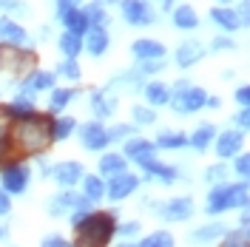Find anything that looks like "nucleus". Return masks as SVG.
<instances>
[{"instance_id":"nucleus-52","label":"nucleus","mask_w":250,"mask_h":247,"mask_svg":"<svg viewBox=\"0 0 250 247\" xmlns=\"http://www.w3.org/2000/svg\"><path fill=\"white\" fill-rule=\"evenodd\" d=\"M3 239H6V227H3V225H0V242H3Z\"/></svg>"},{"instance_id":"nucleus-16","label":"nucleus","mask_w":250,"mask_h":247,"mask_svg":"<svg viewBox=\"0 0 250 247\" xmlns=\"http://www.w3.org/2000/svg\"><path fill=\"white\" fill-rule=\"evenodd\" d=\"M242 139H245V134L242 131H225V134H219L216 139V154L219 159H233L236 154H239V148H242Z\"/></svg>"},{"instance_id":"nucleus-27","label":"nucleus","mask_w":250,"mask_h":247,"mask_svg":"<svg viewBox=\"0 0 250 247\" xmlns=\"http://www.w3.org/2000/svg\"><path fill=\"white\" fill-rule=\"evenodd\" d=\"M225 225H219V222H213V225H205V227H199V230L190 233V242H196V245H208V242H213V239H222L225 236Z\"/></svg>"},{"instance_id":"nucleus-33","label":"nucleus","mask_w":250,"mask_h":247,"mask_svg":"<svg viewBox=\"0 0 250 247\" xmlns=\"http://www.w3.org/2000/svg\"><path fill=\"white\" fill-rule=\"evenodd\" d=\"M60 51L68 57V60H77V54L83 51V37L71 34V31H65V34L60 37Z\"/></svg>"},{"instance_id":"nucleus-30","label":"nucleus","mask_w":250,"mask_h":247,"mask_svg":"<svg viewBox=\"0 0 250 247\" xmlns=\"http://www.w3.org/2000/svg\"><path fill=\"white\" fill-rule=\"evenodd\" d=\"M34 114H37V111H34V103H29V100H15V103L6 108V117H9V120H20V123H23V120H31Z\"/></svg>"},{"instance_id":"nucleus-53","label":"nucleus","mask_w":250,"mask_h":247,"mask_svg":"<svg viewBox=\"0 0 250 247\" xmlns=\"http://www.w3.org/2000/svg\"><path fill=\"white\" fill-rule=\"evenodd\" d=\"M120 247H137V245H131V242H123V245H120Z\"/></svg>"},{"instance_id":"nucleus-11","label":"nucleus","mask_w":250,"mask_h":247,"mask_svg":"<svg viewBox=\"0 0 250 247\" xmlns=\"http://www.w3.org/2000/svg\"><path fill=\"white\" fill-rule=\"evenodd\" d=\"M51 176H54V182L62 187H74L77 182H83V176H85V168L74 162V159H68V162H57V165H51L48 170Z\"/></svg>"},{"instance_id":"nucleus-51","label":"nucleus","mask_w":250,"mask_h":247,"mask_svg":"<svg viewBox=\"0 0 250 247\" xmlns=\"http://www.w3.org/2000/svg\"><path fill=\"white\" fill-rule=\"evenodd\" d=\"M173 3H176V0H162V9H165V12H171Z\"/></svg>"},{"instance_id":"nucleus-1","label":"nucleus","mask_w":250,"mask_h":247,"mask_svg":"<svg viewBox=\"0 0 250 247\" xmlns=\"http://www.w3.org/2000/svg\"><path fill=\"white\" fill-rule=\"evenodd\" d=\"M74 227V247H108L111 236L117 233V222L111 213H80L71 216Z\"/></svg>"},{"instance_id":"nucleus-23","label":"nucleus","mask_w":250,"mask_h":247,"mask_svg":"<svg viewBox=\"0 0 250 247\" xmlns=\"http://www.w3.org/2000/svg\"><path fill=\"white\" fill-rule=\"evenodd\" d=\"M210 20L216 23L219 29L225 31H236L242 23H239V15H236L233 9H228V6H216V9H210Z\"/></svg>"},{"instance_id":"nucleus-2","label":"nucleus","mask_w":250,"mask_h":247,"mask_svg":"<svg viewBox=\"0 0 250 247\" xmlns=\"http://www.w3.org/2000/svg\"><path fill=\"white\" fill-rule=\"evenodd\" d=\"M51 117H43V114H34L31 120H23L12 131V145L15 151H23V154H43L48 145L54 142L51 139Z\"/></svg>"},{"instance_id":"nucleus-37","label":"nucleus","mask_w":250,"mask_h":247,"mask_svg":"<svg viewBox=\"0 0 250 247\" xmlns=\"http://www.w3.org/2000/svg\"><path fill=\"white\" fill-rule=\"evenodd\" d=\"M131 117H134L137 125H154L156 123V111L142 108V105H134V108H131Z\"/></svg>"},{"instance_id":"nucleus-21","label":"nucleus","mask_w":250,"mask_h":247,"mask_svg":"<svg viewBox=\"0 0 250 247\" xmlns=\"http://www.w3.org/2000/svg\"><path fill=\"white\" fill-rule=\"evenodd\" d=\"M91 108H94L97 123H100V120H105V117H111V114H114V108H117V100H114L111 94H105V91H94L91 94Z\"/></svg>"},{"instance_id":"nucleus-40","label":"nucleus","mask_w":250,"mask_h":247,"mask_svg":"<svg viewBox=\"0 0 250 247\" xmlns=\"http://www.w3.org/2000/svg\"><path fill=\"white\" fill-rule=\"evenodd\" d=\"M134 134V125H114L108 131V142H123Z\"/></svg>"},{"instance_id":"nucleus-34","label":"nucleus","mask_w":250,"mask_h":247,"mask_svg":"<svg viewBox=\"0 0 250 247\" xmlns=\"http://www.w3.org/2000/svg\"><path fill=\"white\" fill-rule=\"evenodd\" d=\"M77 97V88H51V100H48V108L51 111H62L71 100Z\"/></svg>"},{"instance_id":"nucleus-31","label":"nucleus","mask_w":250,"mask_h":247,"mask_svg":"<svg viewBox=\"0 0 250 247\" xmlns=\"http://www.w3.org/2000/svg\"><path fill=\"white\" fill-rule=\"evenodd\" d=\"M123 170H125V156L105 154L100 159V173H103V176H117V173H123Z\"/></svg>"},{"instance_id":"nucleus-47","label":"nucleus","mask_w":250,"mask_h":247,"mask_svg":"<svg viewBox=\"0 0 250 247\" xmlns=\"http://www.w3.org/2000/svg\"><path fill=\"white\" fill-rule=\"evenodd\" d=\"M43 247H74V245H68L60 236H46V239H43Z\"/></svg>"},{"instance_id":"nucleus-36","label":"nucleus","mask_w":250,"mask_h":247,"mask_svg":"<svg viewBox=\"0 0 250 247\" xmlns=\"http://www.w3.org/2000/svg\"><path fill=\"white\" fill-rule=\"evenodd\" d=\"M137 247H173V236L168 230H156L151 236H145Z\"/></svg>"},{"instance_id":"nucleus-20","label":"nucleus","mask_w":250,"mask_h":247,"mask_svg":"<svg viewBox=\"0 0 250 247\" xmlns=\"http://www.w3.org/2000/svg\"><path fill=\"white\" fill-rule=\"evenodd\" d=\"M145 176H148V179H154V182H162V185H173V182H176V176H179V173H176V168H171V165H162V162H148V165H145Z\"/></svg>"},{"instance_id":"nucleus-18","label":"nucleus","mask_w":250,"mask_h":247,"mask_svg":"<svg viewBox=\"0 0 250 247\" xmlns=\"http://www.w3.org/2000/svg\"><path fill=\"white\" fill-rule=\"evenodd\" d=\"M83 48L91 54V57H103L108 51V31L105 29H88L83 37Z\"/></svg>"},{"instance_id":"nucleus-39","label":"nucleus","mask_w":250,"mask_h":247,"mask_svg":"<svg viewBox=\"0 0 250 247\" xmlns=\"http://www.w3.org/2000/svg\"><path fill=\"white\" fill-rule=\"evenodd\" d=\"M57 74H62L65 80H80V65H77V60H65V62H60V68H57Z\"/></svg>"},{"instance_id":"nucleus-45","label":"nucleus","mask_w":250,"mask_h":247,"mask_svg":"<svg viewBox=\"0 0 250 247\" xmlns=\"http://www.w3.org/2000/svg\"><path fill=\"white\" fill-rule=\"evenodd\" d=\"M236 103H239L242 108H248L250 105V85H242V88L236 91Z\"/></svg>"},{"instance_id":"nucleus-29","label":"nucleus","mask_w":250,"mask_h":247,"mask_svg":"<svg viewBox=\"0 0 250 247\" xmlns=\"http://www.w3.org/2000/svg\"><path fill=\"white\" fill-rule=\"evenodd\" d=\"M74 131H77V120H74V117H60V120L51 123V139H54V142L68 139Z\"/></svg>"},{"instance_id":"nucleus-25","label":"nucleus","mask_w":250,"mask_h":247,"mask_svg":"<svg viewBox=\"0 0 250 247\" xmlns=\"http://www.w3.org/2000/svg\"><path fill=\"white\" fill-rule=\"evenodd\" d=\"M171 17H173V26L176 29H196L199 26V17H196V9L193 6H176Z\"/></svg>"},{"instance_id":"nucleus-38","label":"nucleus","mask_w":250,"mask_h":247,"mask_svg":"<svg viewBox=\"0 0 250 247\" xmlns=\"http://www.w3.org/2000/svg\"><path fill=\"white\" fill-rule=\"evenodd\" d=\"M222 247H250V242H248V230L225 233V242H222Z\"/></svg>"},{"instance_id":"nucleus-46","label":"nucleus","mask_w":250,"mask_h":247,"mask_svg":"<svg viewBox=\"0 0 250 247\" xmlns=\"http://www.w3.org/2000/svg\"><path fill=\"white\" fill-rule=\"evenodd\" d=\"M236 125L242 128V134L248 131V125H250V108H242L239 114H236Z\"/></svg>"},{"instance_id":"nucleus-9","label":"nucleus","mask_w":250,"mask_h":247,"mask_svg":"<svg viewBox=\"0 0 250 247\" xmlns=\"http://www.w3.org/2000/svg\"><path fill=\"white\" fill-rule=\"evenodd\" d=\"M31 62H34V54H29L26 48H17V46H0V65L3 68H9V71H15V74H20V71H26Z\"/></svg>"},{"instance_id":"nucleus-35","label":"nucleus","mask_w":250,"mask_h":247,"mask_svg":"<svg viewBox=\"0 0 250 247\" xmlns=\"http://www.w3.org/2000/svg\"><path fill=\"white\" fill-rule=\"evenodd\" d=\"M83 15H85L88 29H105V20H108V15H105V9H103L100 3H94V6H88V9H83Z\"/></svg>"},{"instance_id":"nucleus-3","label":"nucleus","mask_w":250,"mask_h":247,"mask_svg":"<svg viewBox=\"0 0 250 247\" xmlns=\"http://www.w3.org/2000/svg\"><path fill=\"white\" fill-rule=\"evenodd\" d=\"M233 207H248V182H228V185L213 187L205 205V213L216 216Z\"/></svg>"},{"instance_id":"nucleus-50","label":"nucleus","mask_w":250,"mask_h":247,"mask_svg":"<svg viewBox=\"0 0 250 247\" xmlns=\"http://www.w3.org/2000/svg\"><path fill=\"white\" fill-rule=\"evenodd\" d=\"M205 105H208V108H219V105H222V100H219V97H208V100H205Z\"/></svg>"},{"instance_id":"nucleus-43","label":"nucleus","mask_w":250,"mask_h":247,"mask_svg":"<svg viewBox=\"0 0 250 247\" xmlns=\"http://www.w3.org/2000/svg\"><path fill=\"white\" fill-rule=\"evenodd\" d=\"M236 43L233 40H228V37H216L213 43H210V51H233Z\"/></svg>"},{"instance_id":"nucleus-54","label":"nucleus","mask_w":250,"mask_h":247,"mask_svg":"<svg viewBox=\"0 0 250 247\" xmlns=\"http://www.w3.org/2000/svg\"><path fill=\"white\" fill-rule=\"evenodd\" d=\"M219 3H230V0H219Z\"/></svg>"},{"instance_id":"nucleus-8","label":"nucleus","mask_w":250,"mask_h":247,"mask_svg":"<svg viewBox=\"0 0 250 247\" xmlns=\"http://www.w3.org/2000/svg\"><path fill=\"white\" fill-rule=\"evenodd\" d=\"M120 9H123V17L128 26H151L154 23V9L145 0H123Z\"/></svg>"},{"instance_id":"nucleus-12","label":"nucleus","mask_w":250,"mask_h":247,"mask_svg":"<svg viewBox=\"0 0 250 247\" xmlns=\"http://www.w3.org/2000/svg\"><path fill=\"white\" fill-rule=\"evenodd\" d=\"M154 210L165 219V222H188V219L193 216V202L188 199V196H179V199L165 202V205H159Z\"/></svg>"},{"instance_id":"nucleus-10","label":"nucleus","mask_w":250,"mask_h":247,"mask_svg":"<svg viewBox=\"0 0 250 247\" xmlns=\"http://www.w3.org/2000/svg\"><path fill=\"white\" fill-rule=\"evenodd\" d=\"M123 156H125V162L131 159V162H137L140 168H145L148 162L156 159V148H154V142L137 137V139H128V142H125V154Z\"/></svg>"},{"instance_id":"nucleus-24","label":"nucleus","mask_w":250,"mask_h":247,"mask_svg":"<svg viewBox=\"0 0 250 247\" xmlns=\"http://www.w3.org/2000/svg\"><path fill=\"white\" fill-rule=\"evenodd\" d=\"M145 100L151 103V105H168L171 103V88L165 85V82H145Z\"/></svg>"},{"instance_id":"nucleus-44","label":"nucleus","mask_w":250,"mask_h":247,"mask_svg":"<svg viewBox=\"0 0 250 247\" xmlns=\"http://www.w3.org/2000/svg\"><path fill=\"white\" fill-rule=\"evenodd\" d=\"M12 213V199H9V193L0 187V216H9Z\"/></svg>"},{"instance_id":"nucleus-48","label":"nucleus","mask_w":250,"mask_h":247,"mask_svg":"<svg viewBox=\"0 0 250 247\" xmlns=\"http://www.w3.org/2000/svg\"><path fill=\"white\" fill-rule=\"evenodd\" d=\"M117 230L123 233V236H134V233L140 230V225L137 222H125V225H117Z\"/></svg>"},{"instance_id":"nucleus-26","label":"nucleus","mask_w":250,"mask_h":247,"mask_svg":"<svg viewBox=\"0 0 250 247\" xmlns=\"http://www.w3.org/2000/svg\"><path fill=\"white\" fill-rule=\"evenodd\" d=\"M185 145H188V134H182V131H162L154 142V148H165V151H176V148H185Z\"/></svg>"},{"instance_id":"nucleus-49","label":"nucleus","mask_w":250,"mask_h":247,"mask_svg":"<svg viewBox=\"0 0 250 247\" xmlns=\"http://www.w3.org/2000/svg\"><path fill=\"white\" fill-rule=\"evenodd\" d=\"M0 9H15V12H23L26 6H23V3H17V0H0Z\"/></svg>"},{"instance_id":"nucleus-42","label":"nucleus","mask_w":250,"mask_h":247,"mask_svg":"<svg viewBox=\"0 0 250 247\" xmlns=\"http://www.w3.org/2000/svg\"><path fill=\"white\" fill-rule=\"evenodd\" d=\"M236 173L242 176V182L248 179V173H250V156H248V154L236 156Z\"/></svg>"},{"instance_id":"nucleus-19","label":"nucleus","mask_w":250,"mask_h":247,"mask_svg":"<svg viewBox=\"0 0 250 247\" xmlns=\"http://www.w3.org/2000/svg\"><path fill=\"white\" fill-rule=\"evenodd\" d=\"M60 20H62V26H65V31H71V34H77V37H83V34L88 31V23H85L83 9H74V6L60 9Z\"/></svg>"},{"instance_id":"nucleus-22","label":"nucleus","mask_w":250,"mask_h":247,"mask_svg":"<svg viewBox=\"0 0 250 247\" xmlns=\"http://www.w3.org/2000/svg\"><path fill=\"white\" fill-rule=\"evenodd\" d=\"M216 134H219L216 125L205 123V125H199V128L188 137V145H190V148H196V151H208V145L213 142V137H216Z\"/></svg>"},{"instance_id":"nucleus-17","label":"nucleus","mask_w":250,"mask_h":247,"mask_svg":"<svg viewBox=\"0 0 250 247\" xmlns=\"http://www.w3.org/2000/svg\"><path fill=\"white\" fill-rule=\"evenodd\" d=\"M134 57L142 62H154V60H162L165 57V46L162 43H156V40H134Z\"/></svg>"},{"instance_id":"nucleus-13","label":"nucleus","mask_w":250,"mask_h":247,"mask_svg":"<svg viewBox=\"0 0 250 247\" xmlns=\"http://www.w3.org/2000/svg\"><path fill=\"white\" fill-rule=\"evenodd\" d=\"M80 142H83L85 151H103L108 145V131L97 123V120L94 123H85V125H80Z\"/></svg>"},{"instance_id":"nucleus-28","label":"nucleus","mask_w":250,"mask_h":247,"mask_svg":"<svg viewBox=\"0 0 250 247\" xmlns=\"http://www.w3.org/2000/svg\"><path fill=\"white\" fill-rule=\"evenodd\" d=\"M15 151L12 145V120L6 117V108H0V159Z\"/></svg>"},{"instance_id":"nucleus-32","label":"nucleus","mask_w":250,"mask_h":247,"mask_svg":"<svg viewBox=\"0 0 250 247\" xmlns=\"http://www.w3.org/2000/svg\"><path fill=\"white\" fill-rule=\"evenodd\" d=\"M83 187H85V199L88 202H100L105 196V179H97V176H83Z\"/></svg>"},{"instance_id":"nucleus-14","label":"nucleus","mask_w":250,"mask_h":247,"mask_svg":"<svg viewBox=\"0 0 250 247\" xmlns=\"http://www.w3.org/2000/svg\"><path fill=\"white\" fill-rule=\"evenodd\" d=\"M0 40L6 43V46H17V48H26V40H29V34L26 29L12 20V17H0Z\"/></svg>"},{"instance_id":"nucleus-4","label":"nucleus","mask_w":250,"mask_h":247,"mask_svg":"<svg viewBox=\"0 0 250 247\" xmlns=\"http://www.w3.org/2000/svg\"><path fill=\"white\" fill-rule=\"evenodd\" d=\"M205 100H208V94L199 85H190V82H176L171 91V103L176 114H196V111L205 108Z\"/></svg>"},{"instance_id":"nucleus-41","label":"nucleus","mask_w":250,"mask_h":247,"mask_svg":"<svg viewBox=\"0 0 250 247\" xmlns=\"http://www.w3.org/2000/svg\"><path fill=\"white\" fill-rule=\"evenodd\" d=\"M225 176H228V168L225 165H210V168L205 170V179L208 182H222Z\"/></svg>"},{"instance_id":"nucleus-15","label":"nucleus","mask_w":250,"mask_h":247,"mask_svg":"<svg viewBox=\"0 0 250 247\" xmlns=\"http://www.w3.org/2000/svg\"><path fill=\"white\" fill-rule=\"evenodd\" d=\"M205 54H208V48L199 40H185L182 46L176 48V65L179 68H190V65H196V62L202 60Z\"/></svg>"},{"instance_id":"nucleus-7","label":"nucleus","mask_w":250,"mask_h":247,"mask_svg":"<svg viewBox=\"0 0 250 247\" xmlns=\"http://www.w3.org/2000/svg\"><path fill=\"white\" fill-rule=\"evenodd\" d=\"M137 187H140V176H134V173L123 170V173H117V176H111L108 179V185H105V196H108L111 202H123V199H128Z\"/></svg>"},{"instance_id":"nucleus-5","label":"nucleus","mask_w":250,"mask_h":247,"mask_svg":"<svg viewBox=\"0 0 250 247\" xmlns=\"http://www.w3.org/2000/svg\"><path fill=\"white\" fill-rule=\"evenodd\" d=\"M29 179H31V170L26 165H20V162H9V165H3V170H0V182H3V190L9 196L26 193L29 190Z\"/></svg>"},{"instance_id":"nucleus-6","label":"nucleus","mask_w":250,"mask_h":247,"mask_svg":"<svg viewBox=\"0 0 250 247\" xmlns=\"http://www.w3.org/2000/svg\"><path fill=\"white\" fill-rule=\"evenodd\" d=\"M88 207H91V202L85 199V196H77V193H74V190H62V193H57V196H54V199L48 202V213H51V216H65V213H71V216H74V213H88Z\"/></svg>"}]
</instances>
